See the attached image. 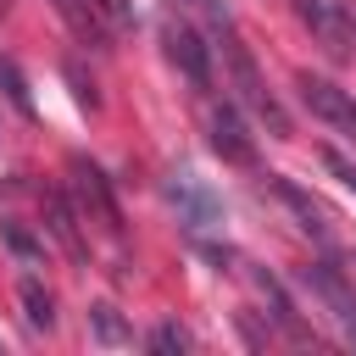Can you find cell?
<instances>
[{
    "instance_id": "cell-17",
    "label": "cell",
    "mask_w": 356,
    "mask_h": 356,
    "mask_svg": "<svg viewBox=\"0 0 356 356\" xmlns=\"http://www.w3.org/2000/svg\"><path fill=\"white\" fill-rule=\"evenodd\" d=\"M6 6H11V0H0V11H6Z\"/></svg>"
},
{
    "instance_id": "cell-11",
    "label": "cell",
    "mask_w": 356,
    "mask_h": 356,
    "mask_svg": "<svg viewBox=\"0 0 356 356\" xmlns=\"http://www.w3.org/2000/svg\"><path fill=\"white\" fill-rule=\"evenodd\" d=\"M44 217H50V234L67 245V256H83V239H78L72 211H67V200H61V195H50V200H44Z\"/></svg>"
},
{
    "instance_id": "cell-16",
    "label": "cell",
    "mask_w": 356,
    "mask_h": 356,
    "mask_svg": "<svg viewBox=\"0 0 356 356\" xmlns=\"http://www.w3.org/2000/svg\"><path fill=\"white\" fill-rule=\"evenodd\" d=\"M328 167H334V172H339V178H345V184L356 189V167H350V161H339V156H328Z\"/></svg>"
},
{
    "instance_id": "cell-6",
    "label": "cell",
    "mask_w": 356,
    "mask_h": 356,
    "mask_svg": "<svg viewBox=\"0 0 356 356\" xmlns=\"http://www.w3.org/2000/svg\"><path fill=\"white\" fill-rule=\"evenodd\" d=\"M161 39H167V56H172V61L184 67V78H189L195 89H206V83H211V61H206V44H200V33H195V28H178V22H172V28L161 33Z\"/></svg>"
},
{
    "instance_id": "cell-3",
    "label": "cell",
    "mask_w": 356,
    "mask_h": 356,
    "mask_svg": "<svg viewBox=\"0 0 356 356\" xmlns=\"http://www.w3.org/2000/svg\"><path fill=\"white\" fill-rule=\"evenodd\" d=\"M228 67H234V83H239V100H245V106H250V111H256V117H261V122H267V128H273V134L284 139V134H289V122H284V111H278V100H273V95L261 89V78H256V61H250V56H245V50H239L234 39H228Z\"/></svg>"
},
{
    "instance_id": "cell-15",
    "label": "cell",
    "mask_w": 356,
    "mask_h": 356,
    "mask_svg": "<svg viewBox=\"0 0 356 356\" xmlns=\"http://www.w3.org/2000/svg\"><path fill=\"white\" fill-rule=\"evenodd\" d=\"M6 239H11V250H17V256H33V239H28L17 222H6Z\"/></svg>"
},
{
    "instance_id": "cell-7",
    "label": "cell",
    "mask_w": 356,
    "mask_h": 356,
    "mask_svg": "<svg viewBox=\"0 0 356 356\" xmlns=\"http://www.w3.org/2000/svg\"><path fill=\"white\" fill-rule=\"evenodd\" d=\"M167 195L178 200V211H184L195 228H211V222L222 217V211H217V200H211V189H200V178H195V172H172Z\"/></svg>"
},
{
    "instance_id": "cell-1",
    "label": "cell",
    "mask_w": 356,
    "mask_h": 356,
    "mask_svg": "<svg viewBox=\"0 0 356 356\" xmlns=\"http://www.w3.org/2000/svg\"><path fill=\"white\" fill-rule=\"evenodd\" d=\"M295 17L312 28V39L328 56H350V44H356V11H350V0H295Z\"/></svg>"
},
{
    "instance_id": "cell-10",
    "label": "cell",
    "mask_w": 356,
    "mask_h": 356,
    "mask_svg": "<svg viewBox=\"0 0 356 356\" xmlns=\"http://www.w3.org/2000/svg\"><path fill=\"white\" fill-rule=\"evenodd\" d=\"M22 317H28V328H39V334L56 328V300H50V289H44L39 278H22Z\"/></svg>"
},
{
    "instance_id": "cell-2",
    "label": "cell",
    "mask_w": 356,
    "mask_h": 356,
    "mask_svg": "<svg viewBox=\"0 0 356 356\" xmlns=\"http://www.w3.org/2000/svg\"><path fill=\"white\" fill-rule=\"evenodd\" d=\"M300 100H306V111L323 117L334 134L356 139V100H350L339 83H328V78H317V72H300Z\"/></svg>"
},
{
    "instance_id": "cell-4",
    "label": "cell",
    "mask_w": 356,
    "mask_h": 356,
    "mask_svg": "<svg viewBox=\"0 0 356 356\" xmlns=\"http://www.w3.org/2000/svg\"><path fill=\"white\" fill-rule=\"evenodd\" d=\"M300 278H306V284L317 289V300H323V306L334 312V323H345V334L356 339V289H350V284H345V278H339V273H334L328 261H317V267H306Z\"/></svg>"
},
{
    "instance_id": "cell-14",
    "label": "cell",
    "mask_w": 356,
    "mask_h": 356,
    "mask_svg": "<svg viewBox=\"0 0 356 356\" xmlns=\"http://www.w3.org/2000/svg\"><path fill=\"white\" fill-rule=\"evenodd\" d=\"M150 350H189V334L172 328V323H161V328L150 334Z\"/></svg>"
},
{
    "instance_id": "cell-5",
    "label": "cell",
    "mask_w": 356,
    "mask_h": 356,
    "mask_svg": "<svg viewBox=\"0 0 356 356\" xmlns=\"http://www.w3.org/2000/svg\"><path fill=\"white\" fill-rule=\"evenodd\" d=\"M206 128H211V150L222 161H239V167L256 161V145H250V134H245V122H239L234 106H211V122Z\"/></svg>"
},
{
    "instance_id": "cell-13",
    "label": "cell",
    "mask_w": 356,
    "mask_h": 356,
    "mask_svg": "<svg viewBox=\"0 0 356 356\" xmlns=\"http://www.w3.org/2000/svg\"><path fill=\"white\" fill-rule=\"evenodd\" d=\"M89 317H95V334H100L106 345H122V339H128V328L117 323V312H111V306H95Z\"/></svg>"
},
{
    "instance_id": "cell-8",
    "label": "cell",
    "mask_w": 356,
    "mask_h": 356,
    "mask_svg": "<svg viewBox=\"0 0 356 356\" xmlns=\"http://www.w3.org/2000/svg\"><path fill=\"white\" fill-rule=\"evenodd\" d=\"M273 195H278V200H284V206L300 217V228H306L312 239H328V211H323V206H317V200H312L300 184H289V178H278V172H273Z\"/></svg>"
},
{
    "instance_id": "cell-9",
    "label": "cell",
    "mask_w": 356,
    "mask_h": 356,
    "mask_svg": "<svg viewBox=\"0 0 356 356\" xmlns=\"http://www.w3.org/2000/svg\"><path fill=\"white\" fill-rule=\"evenodd\" d=\"M72 178H78V195H83V206H95V211H100V222H106V228H117V200H111L106 178H100L89 161H72Z\"/></svg>"
},
{
    "instance_id": "cell-12",
    "label": "cell",
    "mask_w": 356,
    "mask_h": 356,
    "mask_svg": "<svg viewBox=\"0 0 356 356\" xmlns=\"http://www.w3.org/2000/svg\"><path fill=\"white\" fill-rule=\"evenodd\" d=\"M89 11L106 28H134V0H89Z\"/></svg>"
}]
</instances>
